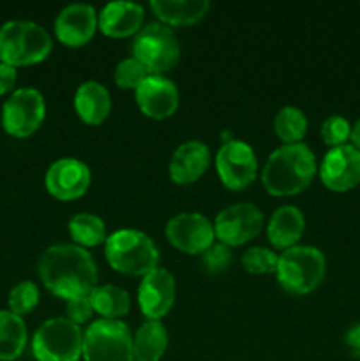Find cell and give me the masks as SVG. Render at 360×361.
Segmentation results:
<instances>
[{"label":"cell","instance_id":"obj_13","mask_svg":"<svg viewBox=\"0 0 360 361\" xmlns=\"http://www.w3.org/2000/svg\"><path fill=\"white\" fill-rule=\"evenodd\" d=\"M90 169L78 159H59L48 168L44 183L48 192L59 201H74L90 187Z\"/></svg>","mask_w":360,"mask_h":361},{"label":"cell","instance_id":"obj_19","mask_svg":"<svg viewBox=\"0 0 360 361\" xmlns=\"http://www.w3.org/2000/svg\"><path fill=\"white\" fill-rule=\"evenodd\" d=\"M143 16V7L134 2L120 0V2H112L104 6L97 21L102 34L113 39H122L141 30Z\"/></svg>","mask_w":360,"mask_h":361},{"label":"cell","instance_id":"obj_5","mask_svg":"<svg viewBox=\"0 0 360 361\" xmlns=\"http://www.w3.org/2000/svg\"><path fill=\"white\" fill-rule=\"evenodd\" d=\"M327 261L321 250L309 245H296L279 256L275 277L286 293L295 296L309 295L323 282Z\"/></svg>","mask_w":360,"mask_h":361},{"label":"cell","instance_id":"obj_30","mask_svg":"<svg viewBox=\"0 0 360 361\" xmlns=\"http://www.w3.org/2000/svg\"><path fill=\"white\" fill-rule=\"evenodd\" d=\"M148 76V71L136 59L122 60L115 69V83L126 90H136Z\"/></svg>","mask_w":360,"mask_h":361},{"label":"cell","instance_id":"obj_12","mask_svg":"<svg viewBox=\"0 0 360 361\" xmlns=\"http://www.w3.org/2000/svg\"><path fill=\"white\" fill-rule=\"evenodd\" d=\"M166 238L186 254H203L214 243V224L201 214H179L166 224Z\"/></svg>","mask_w":360,"mask_h":361},{"label":"cell","instance_id":"obj_26","mask_svg":"<svg viewBox=\"0 0 360 361\" xmlns=\"http://www.w3.org/2000/svg\"><path fill=\"white\" fill-rule=\"evenodd\" d=\"M274 130L284 145L302 143L307 133V118L302 109L295 106H286L279 109L274 118Z\"/></svg>","mask_w":360,"mask_h":361},{"label":"cell","instance_id":"obj_17","mask_svg":"<svg viewBox=\"0 0 360 361\" xmlns=\"http://www.w3.org/2000/svg\"><path fill=\"white\" fill-rule=\"evenodd\" d=\"M95 9L88 4H73L60 11L55 20V35L64 46L80 48L94 37L99 28Z\"/></svg>","mask_w":360,"mask_h":361},{"label":"cell","instance_id":"obj_29","mask_svg":"<svg viewBox=\"0 0 360 361\" xmlns=\"http://www.w3.org/2000/svg\"><path fill=\"white\" fill-rule=\"evenodd\" d=\"M277 263V254L270 249H265V247H253V249L246 250L242 256V267L253 275L275 274Z\"/></svg>","mask_w":360,"mask_h":361},{"label":"cell","instance_id":"obj_9","mask_svg":"<svg viewBox=\"0 0 360 361\" xmlns=\"http://www.w3.org/2000/svg\"><path fill=\"white\" fill-rule=\"evenodd\" d=\"M46 115L44 97L35 88H18L2 106V126L14 137H28L41 127Z\"/></svg>","mask_w":360,"mask_h":361},{"label":"cell","instance_id":"obj_8","mask_svg":"<svg viewBox=\"0 0 360 361\" xmlns=\"http://www.w3.org/2000/svg\"><path fill=\"white\" fill-rule=\"evenodd\" d=\"M85 361H134L133 335L127 324L99 319L83 331Z\"/></svg>","mask_w":360,"mask_h":361},{"label":"cell","instance_id":"obj_36","mask_svg":"<svg viewBox=\"0 0 360 361\" xmlns=\"http://www.w3.org/2000/svg\"><path fill=\"white\" fill-rule=\"evenodd\" d=\"M349 141H352V147L356 148L360 152V118L356 120L352 126V134H349Z\"/></svg>","mask_w":360,"mask_h":361},{"label":"cell","instance_id":"obj_20","mask_svg":"<svg viewBox=\"0 0 360 361\" xmlns=\"http://www.w3.org/2000/svg\"><path fill=\"white\" fill-rule=\"evenodd\" d=\"M306 231V219L296 207L286 204L277 208L268 221L267 236L275 249L288 250L296 247Z\"/></svg>","mask_w":360,"mask_h":361},{"label":"cell","instance_id":"obj_27","mask_svg":"<svg viewBox=\"0 0 360 361\" xmlns=\"http://www.w3.org/2000/svg\"><path fill=\"white\" fill-rule=\"evenodd\" d=\"M71 238L78 247H95L106 242V226L97 215L78 214L69 222Z\"/></svg>","mask_w":360,"mask_h":361},{"label":"cell","instance_id":"obj_3","mask_svg":"<svg viewBox=\"0 0 360 361\" xmlns=\"http://www.w3.org/2000/svg\"><path fill=\"white\" fill-rule=\"evenodd\" d=\"M52 48V35L34 21L13 20L0 27V62L7 66H34L48 59Z\"/></svg>","mask_w":360,"mask_h":361},{"label":"cell","instance_id":"obj_15","mask_svg":"<svg viewBox=\"0 0 360 361\" xmlns=\"http://www.w3.org/2000/svg\"><path fill=\"white\" fill-rule=\"evenodd\" d=\"M138 302L147 321H159L175 303V279L164 268H155L141 279Z\"/></svg>","mask_w":360,"mask_h":361},{"label":"cell","instance_id":"obj_4","mask_svg":"<svg viewBox=\"0 0 360 361\" xmlns=\"http://www.w3.org/2000/svg\"><path fill=\"white\" fill-rule=\"evenodd\" d=\"M106 261L113 270L134 277H145L157 268L159 250L145 233L120 229L106 238Z\"/></svg>","mask_w":360,"mask_h":361},{"label":"cell","instance_id":"obj_14","mask_svg":"<svg viewBox=\"0 0 360 361\" xmlns=\"http://www.w3.org/2000/svg\"><path fill=\"white\" fill-rule=\"evenodd\" d=\"M320 178L334 192L355 189L360 183V152L352 145L330 148L321 161Z\"/></svg>","mask_w":360,"mask_h":361},{"label":"cell","instance_id":"obj_21","mask_svg":"<svg viewBox=\"0 0 360 361\" xmlns=\"http://www.w3.org/2000/svg\"><path fill=\"white\" fill-rule=\"evenodd\" d=\"M74 109L88 126H101L112 111V95L104 85L85 81L74 94Z\"/></svg>","mask_w":360,"mask_h":361},{"label":"cell","instance_id":"obj_28","mask_svg":"<svg viewBox=\"0 0 360 361\" xmlns=\"http://www.w3.org/2000/svg\"><path fill=\"white\" fill-rule=\"evenodd\" d=\"M9 310L16 316L23 317L30 314L39 303V288L30 281L18 282L9 293Z\"/></svg>","mask_w":360,"mask_h":361},{"label":"cell","instance_id":"obj_23","mask_svg":"<svg viewBox=\"0 0 360 361\" xmlns=\"http://www.w3.org/2000/svg\"><path fill=\"white\" fill-rule=\"evenodd\" d=\"M168 349V331L161 321H145L133 335L134 361H161Z\"/></svg>","mask_w":360,"mask_h":361},{"label":"cell","instance_id":"obj_16","mask_svg":"<svg viewBox=\"0 0 360 361\" xmlns=\"http://www.w3.org/2000/svg\"><path fill=\"white\" fill-rule=\"evenodd\" d=\"M134 92H136L138 108L148 118H169L179 108V88L172 80L164 76L150 74Z\"/></svg>","mask_w":360,"mask_h":361},{"label":"cell","instance_id":"obj_22","mask_svg":"<svg viewBox=\"0 0 360 361\" xmlns=\"http://www.w3.org/2000/svg\"><path fill=\"white\" fill-rule=\"evenodd\" d=\"M150 9L166 27H187L207 16L208 0H152Z\"/></svg>","mask_w":360,"mask_h":361},{"label":"cell","instance_id":"obj_35","mask_svg":"<svg viewBox=\"0 0 360 361\" xmlns=\"http://www.w3.org/2000/svg\"><path fill=\"white\" fill-rule=\"evenodd\" d=\"M346 348L352 353L355 358H360V323H356L355 326H352L346 334Z\"/></svg>","mask_w":360,"mask_h":361},{"label":"cell","instance_id":"obj_10","mask_svg":"<svg viewBox=\"0 0 360 361\" xmlns=\"http://www.w3.org/2000/svg\"><path fill=\"white\" fill-rule=\"evenodd\" d=\"M215 169L222 185L228 187L229 190H244L256 178V155L253 148L244 141H224L215 155Z\"/></svg>","mask_w":360,"mask_h":361},{"label":"cell","instance_id":"obj_33","mask_svg":"<svg viewBox=\"0 0 360 361\" xmlns=\"http://www.w3.org/2000/svg\"><path fill=\"white\" fill-rule=\"evenodd\" d=\"M66 314L67 319L73 321L74 324H83L87 321H90L92 314H94V307L88 296H78V298L67 300L66 305Z\"/></svg>","mask_w":360,"mask_h":361},{"label":"cell","instance_id":"obj_1","mask_svg":"<svg viewBox=\"0 0 360 361\" xmlns=\"http://www.w3.org/2000/svg\"><path fill=\"white\" fill-rule=\"evenodd\" d=\"M39 277L59 298L88 296L97 282V267L90 254L78 245H53L39 259Z\"/></svg>","mask_w":360,"mask_h":361},{"label":"cell","instance_id":"obj_24","mask_svg":"<svg viewBox=\"0 0 360 361\" xmlns=\"http://www.w3.org/2000/svg\"><path fill=\"white\" fill-rule=\"evenodd\" d=\"M28 334L23 317L0 310V361H14L23 355Z\"/></svg>","mask_w":360,"mask_h":361},{"label":"cell","instance_id":"obj_6","mask_svg":"<svg viewBox=\"0 0 360 361\" xmlns=\"http://www.w3.org/2000/svg\"><path fill=\"white\" fill-rule=\"evenodd\" d=\"M37 361H78L83 355V331L67 317L48 319L32 338Z\"/></svg>","mask_w":360,"mask_h":361},{"label":"cell","instance_id":"obj_32","mask_svg":"<svg viewBox=\"0 0 360 361\" xmlns=\"http://www.w3.org/2000/svg\"><path fill=\"white\" fill-rule=\"evenodd\" d=\"M201 264L205 271L210 275H217L226 271L232 264V249L224 243H212L203 254H201Z\"/></svg>","mask_w":360,"mask_h":361},{"label":"cell","instance_id":"obj_7","mask_svg":"<svg viewBox=\"0 0 360 361\" xmlns=\"http://www.w3.org/2000/svg\"><path fill=\"white\" fill-rule=\"evenodd\" d=\"M133 59H136L148 74L162 76V73L172 71L180 59L175 32L162 23H150L141 28L133 42Z\"/></svg>","mask_w":360,"mask_h":361},{"label":"cell","instance_id":"obj_11","mask_svg":"<svg viewBox=\"0 0 360 361\" xmlns=\"http://www.w3.org/2000/svg\"><path fill=\"white\" fill-rule=\"evenodd\" d=\"M263 229V214L251 203H236L219 212L214 222L215 236L228 247H239L256 238Z\"/></svg>","mask_w":360,"mask_h":361},{"label":"cell","instance_id":"obj_18","mask_svg":"<svg viewBox=\"0 0 360 361\" xmlns=\"http://www.w3.org/2000/svg\"><path fill=\"white\" fill-rule=\"evenodd\" d=\"M210 164V150L201 141L180 145L169 161V178L179 185H189L201 178Z\"/></svg>","mask_w":360,"mask_h":361},{"label":"cell","instance_id":"obj_34","mask_svg":"<svg viewBox=\"0 0 360 361\" xmlns=\"http://www.w3.org/2000/svg\"><path fill=\"white\" fill-rule=\"evenodd\" d=\"M18 81L16 67L0 62V95L13 94Z\"/></svg>","mask_w":360,"mask_h":361},{"label":"cell","instance_id":"obj_31","mask_svg":"<svg viewBox=\"0 0 360 361\" xmlns=\"http://www.w3.org/2000/svg\"><path fill=\"white\" fill-rule=\"evenodd\" d=\"M349 134H352V126L348 120L341 115H332L321 126V140L330 148L348 145Z\"/></svg>","mask_w":360,"mask_h":361},{"label":"cell","instance_id":"obj_25","mask_svg":"<svg viewBox=\"0 0 360 361\" xmlns=\"http://www.w3.org/2000/svg\"><path fill=\"white\" fill-rule=\"evenodd\" d=\"M94 312L102 316V319H115L129 312V295L116 286H95L94 291L88 295Z\"/></svg>","mask_w":360,"mask_h":361},{"label":"cell","instance_id":"obj_2","mask_svg":"<svg viewBox=\"0 0 360 361\" xmlns=\"http://www.w3.org/2000/svg\"><path fill=\"white\" fill-rule=\"evenodd\" d=\"M316 171V157L307 145H282L265 162L261 182L272 196H295L311 185Z\"/></svg>","mask_w":360,"mask_h":361}]
</instances>
